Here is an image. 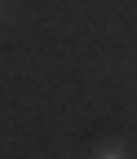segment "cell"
Returning <instances> with one entry per match:
<instances>
[{"label":"cell","instance_id":"1","mask_svg":"<svg viewBox=\"0 0 137 159\" xmlns=\"http://www.w3.org/2000/svg\"><path fill=\"white\" fill-rule=\"evenodd\" d=\"M97 159H124V155H120V146H106L102 155H97Z\"/></svg>","mask_w":137,"mask_h":159}]
</instances>
